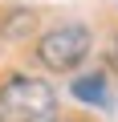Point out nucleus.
Returning a JSON list of instances; mask_svg holds the SVG:
<instances>
[{
    "instance_id": "obj_2",
    "label": "nucleus",
    "mask_w": 118,
    "mask_h": 122,
    "mask_svg": "<svg viewBox=\"0 0 118 122\" xmlns=\"http://www.w3.org/2000/svg\"><path fill=\"white\" fill-rule=\"evenodd\" d=\"M37 57H41L45 69H57V73L77 69L82 61L90 57V29H82V25H61V29L45 33V37L37 41Z\"/></svg>"
},
{
    "instance_id": "obj_5",
    "label": "nucleus",
    "mask_w": 118,
    "mask_h": 122,
    "mask_svg": "<svg viewBox=\"0 0 118 122\" xmlns=\"http://www.w3.org/2000/svg\"><path fill=\"white\" fill-rule=\"evenodd\" d=\"M49 122H73V118H49Z\"/></svg>"
},
{
    "instance_id": "obj_3",
    "label": "nucleus",
    "mask_w": 118,
    "mask_h": 122,
    "mask_svg": "<svg viewBox=\"0 0 118 122\" xmlns=\"http://www.w3.org/2000/svg\"><path fill=\"white\" fill-rule=\"evenodd\" d=\"M73 98L90 102V106H106V77L102 73H86L73 81Z\"/></svg>"
},
{
    "instance_id": "obj_1",
    "label": "nucleus",
    "mask_w": 118,
    "mask_h": 122,
    "mask_svg": "<svg viewBox=\"0 0 118 122\" xmlns=\"http://www.w3.org/2000/svg\"><path fill=\"white\" fill-rule=\"evenodd\" d=\"M57 90L41 77H8L0 86V122H49Z\"/></svg>"
},
{
    "instance_id": "obj_4",
    "label": "nucleus",
    "mask_w": 118,
    "mask_h": 122,
    "mask_svg": "<svg viewBox=\"0 0 118 122\" xmlns=\"http://www.w3.org/2000/svg\"><path fill=\"white\" fill-rule=\"evenodd\" d=\"M106 61H110V69L118 73V33H114V41H110V49H106Z\"/></svg>"
}]
</instances>
